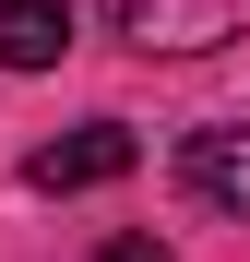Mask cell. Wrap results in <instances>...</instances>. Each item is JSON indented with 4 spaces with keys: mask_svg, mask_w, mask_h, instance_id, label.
Wrapping results in <instances>:
<instances>
[{
    "mask_svg": "<svg viewBox=\"0 0 250 262\" xmlns=\"http://www.w3.org/2000/svg\"><path fill=\"white\" fill-rule=\"evenodd\" d=\"M179 191L215 203V214H250V119H215L179 143Z\"/></svg>",
    "mask_w": 250,
    "mask_h": 262,
    "instance_id": "cell-3",
    "label": "cell"
},
{
    "mask_svg": "<svg viewBox=\"0 0 250 262\" xmlns=\"http://www.w3.org/2000/svg\"><path fill=\"white\" fill-rule=\"evenodd\" d=\"M72 48V0H0V72H48Z\"/></svg>",
    "mask_w": 250,
    "mask_h": 262,
    "instance_id": "cell-4",
    "label": "cell"
},
{
    "mask_svg": "<svg viewBox=\"0 0 250 262\" xmlns=\"http://www.w3.org/2000/svg\"><path fill=\"white\" fill-rule=\"evenodd\" d=\"M83 262H179V250H167L155 227H119V238H96V250H83Z\"/></svg>",
    "mask_w": 250,
    "mask_h": 262,
    "instance_id": "cell-5",
    "label": "cell"
},
{
    "mask_svg": "<svg viewBox=\"0 0 250 262\" xmlns=\"http://www.w3.org/2000/svg\"><path fill=\"white\" fill-rule=\"evenodd\" d=\"M107 36H131L143 60H202L250 36V0H107Z\"/></svg>",
    "mask_w": 250,
    "mask_h": 262,
    "instance_id": "cell-1",
    "label": "cell"
},
{
    "mask_svg": "<svg viewBox=\"0 0 250 262\" xmlns=\"http://www.w3.org/2000/svg\"><path fill=\"white\" fill-rule=\"evenodd\" d=\"M131 131H119V119H83V131H60V143H36L24 155V179L36 191H107V179H131Z\"/></svg>",
    "mask_w": 250,
    "mask_h": 262,
    "instance_id": "cell-2",
    "label": "cell"
}]
</instances>
